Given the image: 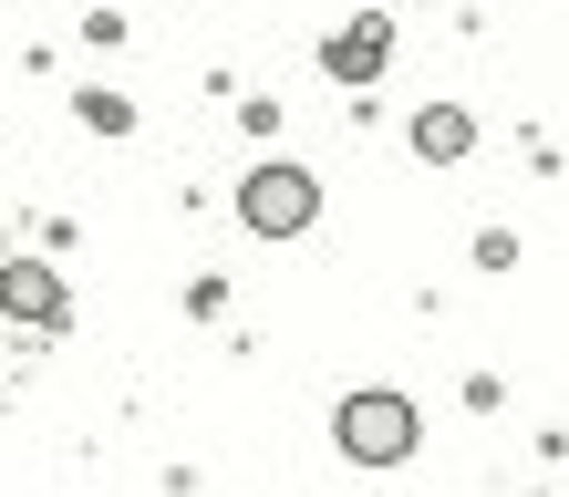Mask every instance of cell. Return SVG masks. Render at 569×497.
Wrapping results in <instances>:
<instances>
[{"instance_id": "cell-1", "label": "cell", "mask_w": 569, "mask_h": 497, "mask_svg": "<svg viewBox=\"0 0 569 497\" xmlns=\"http://www.w3.org/2000/svg\"><path fill=\"white\" fill-rule=\"evenodd\" d=\"M311 218H321V177H311V166L270 156V166L239 177V228H249V239H300Z\"/></svg>"}, {"instance_id": "cell-3", "label": "cell", "mask_w": 569, "mask_h": 497, "mask_svg": "<svg viewBox=\"0 0 569 497\" xmlns=\"http://www.w3.org/2000/svg\"><path fill=\"white\" fill-rule=\"evenodd\" d=\"M0 311L11 321H62V280L42 259H0Z\"/></svg>"}, {"instance_id": "cell-4", "label": "cell", "mask_w": 569, "mask_h": 497, "mask_svg": "<svg viewBox=\"0 0 569 497\" xmlns=\"http://www.w3.org/2000/svg\"><path fill=\"white\" fill-rule=\"evenodd\" d=\"M383 52H393V21H383V11H362L342 42H331V83H373V73H383Z\"/></svg>"}, {"instance_id": "cell-2", "label": "cell", "mask_w": 569, "mask_h": 497, "mask_svg": "<svg viewBox=\"0 0 569 497\" xmlns=\"http://www.w3.org/2000/svg\"><path fill=\"white\" fill-rule=\"evenodd\" d=\"M331 436H342L352 467H405L415 436H425V415H415V394H352V405L331 415Z\"/></svg>"}, {"instance_id": "cell-5", "label": "cell", "mask_w": 569, "mask_h": 497, "mask_svg": "<svg viewBox=\"0 0 569 497\" xmlns=\"http://www.w3.org/2000/svg\"><path fill=\"white\" fill-rule=\"evenodd\" d=\"M466 146H477V115H466V105H425V115H415V156L456 166Z\"/></svg>"}]
</instances>
